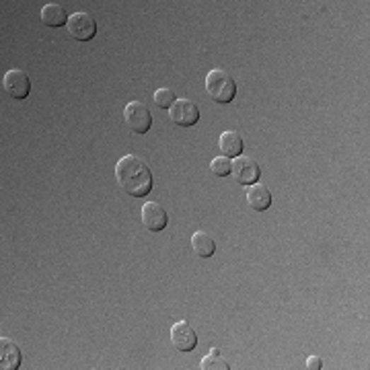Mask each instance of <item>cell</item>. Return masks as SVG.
I'll use <instances>...</instances> for the list:
<instances>
[{
    "mask_svg": "<svg viewBox=\"0 0 370 370\" xmlns=\"http://www.w3.org/2000/svg\"><path fill=\"white\" fill-rule=\"evenodd\" d=\"M115 177L122 190L132 197H144L153 190V171L136 154H126L115 165Z\"/></svg>",
    "mask_w": 370,
    "mask_h": 370,
    "instance_id": "1",
    "label": "cell"
},
{
    "mask_svg": "<svg viewBox=\"0 0 370 370\" xmlns=\"http://www.w3.org/2000/svg\"><path fill=\"white\" fill-rule=\"evenodd\" d=\"M206 91L216 103H231L237 95V83L229 72L214 68L206 76Z\"/></svg>",
    "mask_w": 370,
    "mask_h": 370,
    "instance_id": "2",
    "label": "cell"
},
{
    "mask_svg": "<svg viewBox=\"0 0 370 370\" xmlns=\"http://www.w3.org/2000/svg\"><path fill=\"white\" fill-rule=\"evenodd\" d=\"M124 120L134 134H149L153 128V113L140 101H130L124 109Z\"/></svg>",
    "mask_w": 370,
    "mask_h": 370,
    "instance_id": "3",
    "label": "cell"
},
{
    "mask_svg": "<svg viewBox=\"0 0 370 370\" xmlns=\"http://www.w3.org/2000/svg\"><path fill=\"white\" fill-rule=\"evenodd\" d=\"M68 33L76 42H91L97 33V21L88 13H74L68 19Z\"/></svg>",
    "mask_w": 370,
    "mask_h": 370,
    "instance_id": "4",
    "label": "cell"
},
{
    "mask_svg": "<svg viewBox=\"0 0 370 370\" xmlns=\"http://www.w3.org/2000/svg\"><path fill=\"white\" fill-rule=\"evenodd\" d=\"M169 115H171V122L181 128L196 126L200 122V109L190 99H175V103L169 109Z\"/></svg>",
    "mask_w": 370,
    "mask_h": 370,
    "instance_id": "5",
    "label": "cell"
},
{
    "mask_svg": "<svg viewBox=\"0 0 370 370\" xmlns=\"http://www.w3.org/2000/svg\"><path fill=\"white\" fill-rule=\"evenodd\" d=\"M2 87L6 91V95H11L13 99H19L21 101V99H25L31 93V81H29V76L23 70L13 68V70H8L4 74Z\"/></svg>",
    "mask_w": 370,
    "mask_h": 370,
    "instance_id": "6",
    "label": "cell"
},
{
    "mask_svg": "<svg viewBox=\"0 0 370 370\" xmlns=\"http://www.w3.org/2000/svg\"><path fill=\"white\" fill-rule=\"evenodd\" d=\"M231 173L235 175V179L239 181L241 185H253L260 181L262 177V169L260 165L251 158V156H237L235 163H233V171Z\"/></svg>",
    "mask_w": 370,
    "mask_h": 370,
    "instance_id": "7",
    "label": "cell"
},
{
    "mask_svg": "<svg viewBox=\"0 0 370 370\" xmlns=\"http://www.w3.org/2000/svg\"><path fill=\"white\" fill-rule=\"evenodd\" d=\"M140 216H142V224H144L149 231H153V233L165 231L167 224H169V214H167V210H165L161 204H156V202H146V204L142 206Z\"/></svg>",
    "mask_w": 370,
    "mask_h": 370,
    "instance_id": "8",
    "label": "cell"
},
{
    "mask_svg": "<svg viewBox=\"0 0 370 370\" xmlns=\"http://www.w3.org/2000/svg\"><path fill=\"white\" fill-rule=\"evenodd\" d=\"M171 344L175 349L179 352H192L197 346V335L194 331V327L185 321H177L171 327Z\"/></svg>",
    "mask_w": 370,
    "mask_h": 370,
    "instance_id": "9",
    "label": "cell"
},
{
    "mask_svg": "<svg viewBox=\"0 0 370 370\" xmlns=\"http://www.w3.org/2000/svg\"><path fill=\"white\" fill-rule=\"evenodd\" d=\"M21 349L19 346L8 340V337H2L0 340V369L2 370H17L21 366Z\"/></svg>",
    "mask_w": 370,
    "mask_h": 370,
    "instance_id": "10",
    "label": "cell"
},
{
    "mask_svg": "<svg viewBox=\"0 0 370 370\" xmlns=\"http://www.w3.org/2000/svg\"><path fill=\"white\" fill-rule=\"evenodd\" d=\"M247 204L255 210V212H265L270 206H272V192L262 185V183H253V185H247Z\"/></svg>",
    "mask_w": 370,
    "mask_h": 370,
    "instance_id": "11",
    "label": "cell"
},
{
    "mask_svg": "<svg viewBox=\"0 0 370 370\" xmlns=\"http://www.w3.org/2000/svg\"><path fill=\"white\" fill-rule=\"evenodd\" d=\"M218 149H220V153L222 156H233V158H237L243 153V138H241L237 132L229 130V132H222L220 134V138H218Z\"/></svg>",
    "mask_w": 370,
    "mask_h": 370,
    "instance_id": "12",
    "label": "cell"
},
{
    "mask_svg": "<svg viewBox=\"0 0 370 370\" xmlns=\"http://www.w3.org/2000/svg\"><path fill=\"white\" fill-rule=\"evenodd\" d=\"M68 13L62 4H45L42 8V23L45 27H62V25H68Z\"/></svg>",
    "mask_w": 370,
    "mask_h": 370,
    "instance_id": "13",
    "label": "cell"
},
{
    "mask_svg": "<svg viewBox=\"0 0 370 370\" xmlns=\"http://www.w3.org/2000/svg\"><path fill=\"white\" fill-rule=\"evenodd\" d=\"M192 249H194V253H196L197 258L208 260V258L214 255V251H216V243H214V239H212L210 235L197 231V233H194V237H192Z\"/></svg>",
    "mask_w": 370,
    "mask_h": 370,
    "instance_id": "14",
    "label": "cell"
},
{
    "mask_svg": "<svg viewBox=\"0 0 370 370\" xmlns=\"http://www.w3.org/2000/svg\"><path fill=\"white\" fill-rule=\"evenodd\" d=\"M200 369H202V370H229L231 366H229V362H226V360H222V358H220L218 349L212 348L210 356L202 358V362H200Z\"/></svg>",
    "mask_w": 370,
    "mask_h": 370,
    "instance_id": "15",
    "label": "cell"
},
{
    "mask_svg": "<svg viewBox=\"0 0 370 370\" xmlns=\"http://www.w3.org/2000/svg\"><path fill=\"white\" fill-rule=\"evenodd\" d=\"M210 171L216 175V177H226V175H231V171H233V161L229 156H216L210 163Z\"/></svg>",
    "mask_w": 370,
    "mask_h": 370,
    "instance_id": "16",
    "label": "cell"
},
{
    "mask_svg": "<svg viewBox=\"0 0 370 370\" xmlns=\"http://www.w3.org/2000/svg\"><path fill=\"white\" fill-rule=\"evenodd\" d=\"M154 105L161 109H171L175 103V93L171 88H156L154 91Z\"/></svg>",
    "mask_w": 370,
    "mask_h": 370,
    "instance_id": "17",
    "label": "cell"
},
{
    "mask_svg": "<svg viewBox=\"0 0 370 370\" xmlns=\"http://www.w3.org/2000/svg\"><path fill=\"white\" fill-rule=\"evenodd\" d=\"M306 369H311V370L323 369V362H321V358H317V356H311V358L306 360Z\"/></svg>",
    "mask_w": 370,
    "mask_h": 370,
    "instance_id": "18",
    "label": "cell"
}]
</instances>
